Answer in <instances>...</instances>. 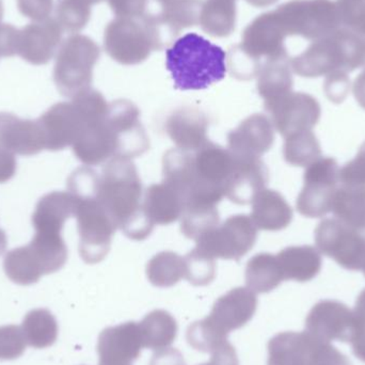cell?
<instances>
[{"instance_id": "cell-37", "label": "cell", "mask_w": 365, "mask_h": 365, "mask_svg": "<svg viewBox=\"0 0 365 365\" xmlns=\"http://www.w3.org/2000/svg\"><path fill=\"white\" fill-rule=\"evenodd\" d=\"M283 156L292 166L308 167L322 158L321 145L312 130L297 133L285 138Z\"/></svg>"}, {"instance_id": "cell-26", "label": "cell", "mask_w": 365, "mask_h": 365, "mask_svg": "<svg viewBox=\"0 0 365 365\" xmlns=\"http://www.w3.org/2000/svg\"><path fill=\"white\" fill-rule=\"evenodd\" d=\"M143 207L150 222L168 225L181 218L185 208L184 197L166 182L153 184L143 193Z\"/></svg>"}, {"instance_id": "cell-24", "label": "cell", "mask_w": 365, "mask_h": 365, "mask_svg": "<svg viewBox=\"0 0 365 365\" xmlns=\"http://www.w3.org/2000/svg\"><path fill=\"white\" fill-rule=\"evenodd\" d=\"M319 342L304 332H281L268 343L267 365H311Z\"/></svg>"}, {"instance_id": "cell-34", "label": "cell", "mask_w": 365, "mask_h": 365, "mask_svg": "<svg viewBox=\"0 0 365 365\" xmlns=\"http://www.w3.org/2000/svg\"><path fill=\"white\" fill-rule=\"evenodd\" d=\"M331 212L343 222L365 229V187L340 184L332 200Z\"/></svg>"}, {"instance_id": "cell-33", "label": "cell", "mask_w": 365, "mask_h": 365, "mask_svg": "<svg viewBox=\"0 0 365 365\" xmlns=\"http://www.w3.org/2000/svg\"><path fill=\"white\" fill-rule=\"evenodd\" d=\"M21 330L26 343L36 349L53 346L59 332L57 319L47 309H36L28 312L24 317Z\"/></svg>"}, {"instance_id": "cell-36", "label": "cell", "mask_w": 365, "mask_h": 365, "mask_svg": "<svg viewBox=\"0 0 365 365\" xmlns=\"http://www.w3.org/2000/svg\"><path fill=\"white\" fill-rule=\"evenodd\" d=\"M181 218L182 234L195 240L219 225L218 208L214 204H187Z\"/></svg>"}, {"instance_id": "cell-19", "label": "cell", "mask_w": 365, "mask_h": 365, "mask_svg": "<svg viewBox=\"0 0 365 365\" xmlns=\"http://www.w3.org/2000/svg\"><path fill=\"white\" fill-rule=\"evenodd\" d=\"M274 141L272 121L259 113L247 118L227 135L229 151L240 158H259L272 149Z\"/></svg>"}, {"instance_id": "cell-48", "label": "cell", "mask_w": 365, "mask_h": 365, "mask_svg": "<svg viewBox=\"0 0 365 365\" xmlns=\"http://www.w3.org/2000/svg\"><path fill=\"white\" fill-rule=\"evenodd\" d=\"M115 17L143 16L147 10L148 0H107Z\"/></svg>"}, {"instance_id": "cell-38", "label": "cell", "mask_w": 365, "mask_h": 365, "mask_svg": "<svg viewBox=\"0 0 365 365\" xmlns=\"http://www.w3.org/2000/svg\"><path fill=\"white\" fill-rule=\"evenodd\" d=\"M91 6L87 0H58L56 21L63 31L77 34L89 23Z\"/></svg>"}, {"instance_id": "cell-40", "label": "cell", "mask_w": 365, "mask_h": 365, "mask_svg": "<svg viewBox=\"0 0 365 365\" xmlns=\"http://www.w3.org/2000/svg\"><path fill=\"white\" fill-rule=\"evenodd\" d=\"M187 342L195 351L201 353H214L227 341V336H222L214 329L205 319L195 322L189 326L186 334Z\"/></svg>"}, {"instance_id": "cell-21", "label": "cell", "mask_w": 365, "mask_h": 365, "mask_svg": "<svg viewBox=\"0 0 365 365\" xmlns=\"http://www.w3.org/2000/svg\"><path fill=\"white\" fill-rule=\"evenodd\" d=\"M0 148L21 156L41 153L45 150V138L38 120L0 113Z\"/></svg>"}, {"instance_id": "cell-13", "label": "cell", "mask_w": 365, "mask_h": 365, "mask_svg": "<svg viewBox=\"0 0 365 365\" xmlns=\"http://www.w3.org/2000/svg\"><path fill=\"white\" fill-rule=\"evenodd\" d=\"M270 121L284 138L297 133L312 130L321 119V105L304 92H289L282 98L264 103Z\"/></svg>"}, {"instance_id": "cell-53", "label": "cell", "mask_w": 365, "mask_h": 365, "mask_svg": "<svg viewBox=\"0 0 365 365\" xmlns=\"http://www.w3.org/2000/svg\"><path fill=\"white\" fill-rule=\"evenodd\" d=\"M354 315H355L356 319L365 323V289L358 296Z\"/></svg>"}, {"instance_id": "cell-32", "label": "cell", "mask_w": 365, "mask_h": 365, "mask_svg": "<svg viewBox=\"0 0 365 365\" xmlns=\"http://www.w3.org/2000/svg\"><path fill=\"white\" fill-rule=\"evenodd\" d=\"M145 349L160 351L168 349L177 339L178 327L175 317L165 310L152 311L139 323Z\"/></svg>"}, {"instance_id": "cell-28", "label": "cell", "mask_w": 365, "mask_h": 365, "mask_svg": "<svg viewBox=\"0 0 365 365\" xmlns=\"http://www.w3.org/2000/svg\"><path fill=\"white\" fill-rule=\"evenodd\" d=\"M283 279L297 282H308L321 272L323 259L314 247L292 246L283 249L277 255Z\"/></svg>"}, {"instance_id": "cell-12", "label": "cell", "mask_w": 365, "mask_h": 365, "mask_svg": "<svg viewBox=\"0 0 365 365\" xmlns=\"http://www.w3.org/2000/svg\"><path fill=\"white\" fill-rule=\"evenodd\" d=\"M106 123L115 145V158L130 160L149 150V137L141 123L140 111L134 103L117 100L109 104Z\"/></svg>"}, {"instance_id": "cell-3", "label": "cell", "mask_w": 365, "mask_h": 365, "mask_svg": "<svg viewBox=\"0 0 365 365\" xmlns=\"http://www.w3.org/2000/svg\"><path fill=\"white\" fill-rule=\"evenodd\" d=\"M166 66L177 89L203 90L227 74V53L200 34L191 32L166 51Z\"/></svg>"}, {"instance_id": "cell-7", "label": "cell", "mask_w": 365, "mask_h": 365, "mask_svg": "<svg viewBox=\"0 0 365 365\" xmlns=\"http://www.w3.org/2000/svg\"><path fill=\"white\" fill-rule=\"evenodd\" d=\"M287 36L319 40L342 28L336 1L291 0L274 10Z\"/></svg>"}, {"instance_id": "cell-31", "label": "cell", "mask_w": 365, "mask_h": 365, "mask_svg": "<svg viewBox=\"0 0 365 365\" xmlns=\"http://www.w3.org/2000/svg\"><path fill=\"white\" fill-rule=\"evenodd\" d=\"M283 281L284 279L277 255L259 253L247 264V287L255 293H269Z\"/></svg>"}, {"instance_id": "cell-4", "label": "cell", "mask_w": 365, "mask_h": 365, "mask_svg": "<svg viewBox=\"0 0 365 365\" xmlns=\"http://www.w3.org/2000/svg\"><path fill=\"white\" fill-rule=\"evenodd\" d=\"M364 64L362 36L344 27L313 41L304 53L291 59L292 71L304 78L336 72L349 74Z\"/></svg>"}, {"instance_id": "cell-15", "label": "cell", "mask_w": 365, "mask_h": 365, "mask_svg": "<svg viewBox=\"0 0 365 365\" xmlns=\"http://www.w3.org/2000/svg\"><path fill=\"white\" fill-rule=\"evenodd\" d=\"M45 138V150L56 152L72 147L87 120L73 101L51 106L38 119Z\"/></svg>"}, {"instance_id": "cell-39", "label": "cell", "mask_w": 365, "mask_h": 365, "mask_svg": "<svg viewBox=\"0 0 365 365\" xmlns=\"http://www.w3.org/2000/svg\"><path fill=\"white\" fill-rule=\"evenodd\" d=\"M185 262V279L195 287L210 284L216 276V262L212 257L195 248L186 257Z\"/></svg>"}, {"instance_id": "cell-59", "label": "cell", "mask_w": 365, "mask_h": 365, "mask_svg": "<svg viewBox=\"0 0 365 365\" xmlns=\"http://www.w3.org/2000/svg\"><path fill=\"white\" fill-rule=\"evenodd\" d=\"M364 276H365V266H364Z\"/></svg>"}, {"instance_id": "cell-42", "label": "cell", "mask_w": 365, "mask_h": 365, "mask_svg": "<svg viewBox=\"0 0 365 365\" xmlns=\"http://www.w3.org/2000/svg\"><path fill=\"white\" fill-rule=\"evenodd\" d=\"M342 27L359 36L365 34V0H338Z\"/></svg>"}, {"instance_id": "cell-1", "label": "cell", "mask_w": 365, "mask_h": 365, "mask_svg": "<svg viewBox=\"0 0 365 365\" xmlns=\"http://www.w3.org/2000/svg\"><path fill=\"white\" fill-rule=\"evenodd\" d=\"M143 188L134 163L128 158H111L100 175L98 197L115 222L128 238L149 237L154 225L143 207Z\"/></svg>"}, {"instance_id": "cell-56", "label": "cell", "mask_w": 365, "mask_h": 365, "mask_svg": "<svg viewBox=\"0 0 365 365\" xmlns=\"http://www.w3.org/2000/svg\"><path fill=\"white\" fill-rule=\"evenodd\" d=\"M2 17H4V4H2V0H0V24H1Z\"/></svg>"}, {"instance_id": "cell-18", "label": "cell", "mask_w": 365, "mask_h": 365, "mask_svg": "<svg viewBox=\"0 0 365 365\" xmlns=\"http://www.w3.org/2000/svg\"><path fill=\"white\" fill-rule=\"evenodd\" d=\"M62 28L56 19L28 24L19 29L17 55L28 63H48L61 45Z\"/></svg>"}, {"instance_id": "cell-10", "label": "cell", "mask_w": 365, "mask_h": 365, "mask_svg": "<svg viewBox=\"0 0 365 365\" xmlns=\"http://www.w3.org/2000/svg\"><path fill=\"white\" fill-rule=\"evenodd\" d=\"M304 181L296 202L298 212L308 218H322L331 212L332 200L340 186V167L336 160L319 158L307 167Z\"/></svg>"}, {"instance_id": "cell-54", "label": "cell", "mask_w": 365, "mask_h": 365, "mask_svg": "<svg viewBox=\"0 0 365 365\" xmlns=\"http://www.w3.org/2000/svg\"><path fill=\"white\" fill-rule=\"evenodd\" d=\"M246 1L255 8H267V6L276 4L278 0H246Z\"/></svg>"}, {"instance_id": "cell-29", "label": "cell", "mask_w": 365, "mask_h": 365, "mask_svg": "<svg viewBox=\"0 0 365 365\" xmlns=\"http://www.w3.org/2000/svg\"><path fill=\"white\" fill-rule=\"evenodd\" d=\"M293 85L289 57L268 60L262 66L257 74V92L265 103L289 93Z\"/></svg>"}, {"instance_id": "cell-16", "label": "cell", "mask_w": 365, "mask_h": 365, "mask_svg": "<svg viewBox=\"0 0 365 365\" xmlns=\"http://www.w3.org/2000/svg\"><path fill=\"white\" fill-rule=\"evenodd\" d=\"M145 349L139 323L128 322L101 332L98 365H133Z\"/></svg>"}, {"instance_id": "cell-11", "label": "cell", "mask_w": 365, "mask_h": 365, "mask_svg": "<svg viewBox=\"0 0 365 365\" xmlns=\"http://www.w3.org/2000/svg\"><path fill=\"white\" fill-rule=\"evenodd\" d=\"M257 227L251 217L236 215L195 240L202 252L212 259L240 261L257 242Z\"/></svg>"}, {"instance_id": "cell-2", "label": "cell", "mask_w": 365, "mask_h": 365, "mask_svg": "<svg viewBox=\"0 0 365 365\" xmlns=\"http://www.w3.org/2000/svg\"><path fill=\"white\" fill-rule=\"evenodd\" d=\"M98 182L100 175L89 167L77 169L68 180V192L75 200L79 255L87 264L100 263L107 257L117 231L98 197Z\"/></svg>"}, {"instance_id": "cell-45", "label": "cell", "mask_w": 365, "mask_h": 365, "mask_svg": "<svg viewBox=\"0 0 365 365\" xmlns=\"http://www.w3.org/2000/svg\"><path fill=\"white\" fill-rule=\"evenodd\" d=\"M351 89L349 74L343 72L332 73L326 76L324 90L326 96L334 103H342Z\"/></svg>"}, {"instance_id": "cell-8", "label": "cell", "mask_w": 365, "mask_h": 365, "mask_svg": "<svg viewBox=\"0 0 365 365\" xmlns=\"http://www.w3.org/2000/svg\"><path fill=\"white\" fill-rule=\"evenodd\" d=\"M104 47L111 59L123 66H137L153 51H160V42L143 16L115 17L107 25Z\"/></svg>"}, {"instance_id": "cell-6", "label": "cell", "mask_w": 365, "mask_h": 365, "mask_svg": "<svg viewBox=\"0 0 365 365\" xmlns=\"http://www.w3.org/2000/svg\"><path fill=\"white\" fill-rule=\"evenodd\" d=\"M98 45L83 34H73L58 49L53 66V81L58 91L73 98L91 89L93 68L100 59Z\"/></svg>"}, {"instance_id": "cell-17", "label": "cell", "mask_w": 365, "mask_h": 365, "mask_svg": "<svg viewBox=\"0 0 365 365\" xmlns=\"http://www.w3.org/2000/svg\"><path fill=\"white\" fill-rule=\"evenodd\" d=\"M257 298L247 287H236L216 300L206 322L223 336L240 329L255 317Z\"/></svg>"}, {"instance_id": "cell-52", "label": "cell", "mask_w": 365, "mask_h": 365, "mask_svg": "<svg viewBox=\"0 0 365 365\" xmlns=\"http://www.w3.org/2000/svg\"><path fill=\"white\" fill-rule=\"evenodd\" d=\"M184 1L185 0H148L147 8L153 10H167Z\"/></svg>"}, {"instance_id": "cell-58", "label": "cell", "mask_w": 365, "mask_h": 365, "mask_svg": "<svg viewBox=\"0 0 365 365\" xmlns=\"http://www.w3.org/2000/svg\"><path fill=\"white\" fill-rule=\"evenodd\" d=\"M362 36V40H364V60H365V34L364 36ZM364 68H365V64H364Z\"/></svg>"}, {"instance_id": "cell-25", "label": "cell", "mask_w": 365, "mask_h": 365, "mask_svg": "<svg viewBox=\"0 0 365 365\" xmlns=\"http://www.w3.org/2000/svg\"><path fill=\"white\" fill-rule=\"evenodd\" d=\"M75 214V200L70 192L53 191L38 200L32 225L36 233L62 235L64 223Z\"/></svg>"}, {"instance_id": "cell-9", "label": "cell", "mask_w": 365, "mask_h": 365, "mask_svg": "<svg viewBox=\"0 0 365 365\" xmlns=\"http://www.w3.org/2000/svg\"><path fill=\"white\" fill-rule=\"evenodd\" d=\"M315 245L322 255L347 270H364L365 229L343 222L336 217L324 219L314 233Z\"/></svg>"}, {"instance_id": "cell-43", "label": "cell", "mask_w": 365, "mask_h": 365, "mask_svg": "<svg viewBox=\"0 0 365 365\" xmlns=\"http://www.w3.org/2000/svg\"><path fill=\"white\" fill-rule=\"evenodd\" d=\"M210 360L200 365H240L237 354L231 343L227 342L222 346L210 354ZM156 365H186L182 354L173 353L163 357Z\"/></svg>"}, {"instance_id": "cell-30", "label": "cell", "mask_w": 365, "mask_h": 365, "mask_svg": "<svg viewBox=\"0 0 365 365\" xmlns=\"http://www.w3.org/2000/svg\"><path fill=\"white\" fill-rule=\"evenodd\" d=\"M202 30L214 38H227L235 30L236 0H206L199 19Z\"/></svg>"}, {"instance_id": "cell-44", "label": "cell", "mask_w": 365, "mask_h": 365, "mask_svg": "<svg viewBox=\"0 0 365 365\" xmlns=\"http://www.w3.org/2000/svg\"><path fill=\"white\" fill-rule=\"evenodd\" d=\"M340 184L365 187V141L356 158L340 169Z\"/></svg>"}, {"instance_id": "cell-47", "label": "cell", "mask_w": 365, "mask_h": 365, "mask_svg": "<svg viewBox=\"0 0 365 365\" xmlns=\"http://www.w3.org/2000/svg\"><path fill=\"white\" fill-rule=\"evenodd\" d=\"M311 365H353L346 356L343 355L330 343H319L315 349Z\"/></svg>"}, {"instance_id": "cell-20", "label": "cell", "mask_w": 365, "mask_h": 365, "mask_svg": "<svg viewBox=\"0 0 365 365\" xmlns=\"http://www.w3.org/2000/svg\"><path fill=\"white\" fill-rule=\"evenodd\" d=\"M233 167L225 182V197L240 205L251 203L268 182V169L259 158L234 155Z\"/></svg>"}, {"instance_id": "cell-46", "label": "cell", "mask_w": 365, "mask_h": 365, "mask_svg": "<svg viewBox=\"0 0 365 365\" xmlns=\"http://www.w3.org/2000/svg\"><path fill=\"white\" fill-rule=\"evenodd\" d=\"M53 0H17V8L24 16L34 21L49 19Z\"/></svg>"}, {"instance_id": "cell-41", "label": "cell", "mask_w": 365, "mask_h": 365, "mask_svg": "<svg viewBox=\"0 0 365 365\" xmlns=\"http://www.w3.org/2000/svg\"><path fill=\"white\" fill-rule=\"evenodd\" d=\"M25 336L21 327L15 325L0 327V360L19 359L26 351Z\"/></svg>"}, {"instance_id": "cell-14", "label": "cell", "mask_w": 365, "mask_h": 365, "mask_svg": "<svg viewBox=\"0 0 365 365\" xmlns=\"http://www.w3.org/2000/svg\"><path fill=\"white\" fill-rule=\"evenodd\" d=\"M355 328V315L346 304L322 300L309 312L306 332L319 343L349 342Z\"/></svg>"}, {"instance_id": "cell-49", "label": "cell", "mask_w": 365, "mask_h": 365, "mask_svg": "<svg viewBox=\"0 0 365 365\" xmlns=\"http://www.w3.org/2000/svg\"><path fill=\"white\" fill-rule=\"evenodd\" d=\"M17 170L14 154L0 148V184L10 181Z\"/></svg>"}, {"instance_id": "cell-23", "label": "cell", "mask_w": 365, "mask_h": 365, "mask_svg": "<svg viewBox=\"0 0 365 365\" xmlns=\"http://www.w3.org/2000/svg\"><path fill=\"white\" fill-rule=\"evenodd\" d=\"M72 148L77 160L86 166H98L115 158V145L106 117L98 121L87 122Z\"/></svg>"}, {"instance_id": "cell-35", "label": "cell", "mask_w": 365, "mask_h": 365, "mask_svg": "<svg viewBox=\"0 0 365 365\" xmlns=\"http://www.w3.org/2000/svg\"><path fill=\"white\" fill-rule=\"evenodd\" d=\"M147 276L154 287H173L185 278L184 257L173 251L158 253L148 263Z\"/></svg>"}, {"instance_id": "cell-51", "label": "cell", "mask_w": 365, "mask_h": 365, "mask_svg": "<svg viewBox=\"0 0 365 365\" xmlns=\"http://www.w3.org/2000/svg\"><path fill=\"white\" fill-rule=\"evenodd\" d=\"M353 92L358 104L365 110V68L364 72L360 73L355 79Z\"/></svg>"}, {"instance_id": "cell-27", "label": "cell", "mask_w": 365, "mask_h": 365, "mask_svg": "<svg viewBox=\"0 0 365 365\" xmlns=\"http://www.w3.org/2000/svg\"><path fill=\"white\" fill-rule=\"evenodd\" d=\"M251 219L257 229L281 231L291 225L293 210L280 192L263 189L253 199Z\"/></svg>"}, {"instance_id": "cell-5", "label": "cell", "mask_w": 365, "mask_h": 365, "mask_svg": "<svg viewBox=\"0 0 365 365\" xmlns=\"http://www.w3.org/2000/svg\"><path fill=\"white\" fill-rule=\"evenodd\" d=\"M287 38L274 10L255 17L245 28L242 43L230 51L231 74L240 81H249L257 76L268 60L289 57L284 44Z\"/></svg>"}, {"instance_id": "cell-55", "label": "cell", "mask_w": 365, "mask_h": 365, "mask_svg": "<svg viewBox=\"0 0 365 365\" xmlns=\"http://www.w3.org/2000/svg\"><path fill=\"white\" fill-rule=\"evenodd\" d=\"M8 246V238H6V233L4 230L0 229V255L4 252V250Z\"/></svg>"}, {"instance_id": "cell-50", "label": "cell", "mask_w": 365, "mask_h": 365, "mask_svg": "<svg viewBox=\"0 0 365 365\" xmlns=\"http://www.w3.org/2000/svg\"><path fill=\"white\" fill-rule=\"evenodd\" d=\"M349 343L351 344L354 355L365 362V323L355 317V328Z\"/></svg>"}, {"instance_id": "cell-57", "label": "cell", "mask_w": 365, "mask_h": 365, "mask_svg": "<svg viewBox=\"0 0 365 365\" xmlns=\"http://www.w3.org/2000/svg\"><path fill=\"white\" fill-rule=\"evenodd\" d=\"M88 2H89L91 6H93V4H100V2L104 1V0H87Z\"/></svg>"}, {"instance_id": "cell-22", "label": "cell", "mask_w": 365, "mask_h": 365, "mask_svg": "<svg viewBox=\"0 0 365 365\" xmlns=\"http://www.w3.org/2000/svg\"><path fill=\"white\" fill-rule=\"evenodd\" d=\"M208 120L190 107L178 109L166 121V133L178 149L195 152L207 143Z\"/></svg>"}]
</instances>
